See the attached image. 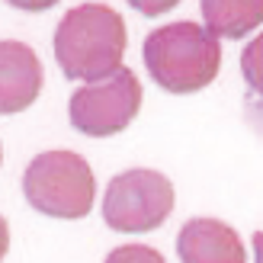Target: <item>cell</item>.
Returning a JSON list of instances; mask_svg holds the SVG:
<instances>
[{"label":"cell","instance_id":"1","mask_svg":"<svg viewBox=\"0 0 263 263\" xmlns=\"http://www.w3.org/2000/svg\"><path fill=\"white\" fill-rule=\"evenodd\" d=\"M125 45V20L106 4H77L55 29V61L71 81L97 84L122 71Z\"/></svg>","mask_w":263,"mask_h":263},{"label":"cell","instance_id":"2","mask_svg":"<svg viewBox=\"0 0 263 263\" xmlns=\"http://www.w3.org/2000/svg\"><path fill=\"white\" fill-rule=\"evenodd\" d=\"M151 81L167 93H196L221 71V45L199 23H167L148 32L141 48Z\"/></svg>","mask_w":263,"mask_h":263},{"label":"cell","instance_id":"3","mask_svg":"<svg viewBox=\"0 0 263 263\" xmlns=\"http://www.w3.org/2000/svg\"><path fill=\"white\" fill-rule=\"evenodd\" d=\"M23 196L35 212L51 218H84L97 199L93 170L77 151H42L23 174Z\"/></svg>","mask_w":263,"mask_h":263},{"label":"cell","instance_id":"4","mask_svg":"<svg viewBox=\"0 0 263 263\" xmlns=\"http://www.w3.org/2000/svg\"><path fill=\"white\" fill-rule=\"evenodd\" d=\"M174 212V183L148 167L116 174L103 196V221L112 231L144 234L161 228Z\"/></svg>","mask_w":263,"mask_h":263},{"label":"cell","instance_id":"5","mask_svg":"<svg viewBox=\"0 0 263 263\" xmlns=\"http://www.w3.org/2000/svg\"><path fill=\"white\" fill-rule=\"evenodd\" d=\"M141 97L144 93L135 71L122 68L106 81L84 84L74 90V97L68 103L71 125L90 138H109L116 132L128 128V122L141 109Z\"/></svg>","mask_w":263,"mask_h":263},{"label":"cell","instance_id":"6","mask_svg":"<svg viewBox=\"0 0 263 263\" xmlns=\"http://www.w3.org/2000/svg\"><path fill=\"white\" fill-rule=\"evenodd\" d=\"M42 93V61L16 39L0 42V116L29 109Z\"/></svg>","mask_w":263,"mask_h":263},{"label":"cell","instance_id":"7","mask_svg":"<svg viewBox=\"0 0 263 263\" xmlns=\"http://www.w3.org/2000/svg\"><path fill=\"white\" fill-rule=\"evenodd\" d=\"M180 263H247L241 234L218 218H190L177 234Z\"/></svg>","mask_w":263,"mask_h":263},{"label":"cell","instance_id":"8","mask_svg":"<svg viewBox=\"0 0 263 263\" xmlns=\"http://www.w3.org/2000/svg\"><path fill=\"white\" fill-rule=\"evenodd\" d=\"M199 10L215 39H244L263 23V0H199Z\"/></svg>","mask_w":263,"mask_h":263},{"label":"cell","instance_id":"9","mask_svg":"<svg viewBox=\"0 0 263 263\" xmlns=\"http://www.w3.org/2000/svg\"><path fill=\"white\" fill-rule=\"evenodd\" d=\"M241 77H244L247 90L263 100V32L254 35L241 51Z\"/></svg>","mask_w":263,"mask_h":263},{"label":"cell","instance_id":"10","mask_svg":"<svg viewBox=\"0 0 263 263\" xmlns=\"http://www.w3.org/2000/svg\"><path fill=\"white\" fill-rule=\"evenodd\" d=\"M103 263H167V260L161 257V251H154L148 244H122L109 251V257Z\"/></svg>","mask_w":263,"mask_h":263},{"label":"cell","instance_id":"11","mask_svg":"<svg viewBox=\"0 0 263 263\" xmlns=\"http://www.w3.org/2000/svg\"><path fill=\"white\" fill-rule=\"evenodd\" d=\"M180 4V0H128L132 10H138L141 16H164Z\"/></svg>","mask_w":263,"mask_h":263},{"label":"cell","instance_id":"12","mask_svg":"<svg viewBox=\"0 0 263 263\" xmlns=\"http://www.w3.org/2000/svg\"><path fill=\"white\" fill-rule=\"evenodd\" d=\"M10 7H16V10H26V13H42L48 7H55L58 0H7Z\"/></svg>","mask_w":263,"mask_h":263},{"label":"cell","instance_id":"13","mask_svg":"<svg viewBox=\"0 0 263 263\" xmlns=\"http://www.w3.org/2000/svg\"><path fill=\"white\" fill-rule=\"evenodd\" d=\"M7 247H10V225H7V218L0 215V260L7 257Z\"/></svg>","mask_w":263,"mask_h":263},{"label":"cell","instance_id":"14","mask_svg":"<svg viewBox=\"0 0 263 263\" xmlns=\"http://www.w3.org/2000/svg\"><path fill=\"white\" fill-rule=\"evenodd\" d=\"M254 263H263V231L254 234Z\"/></svg>","mask_w":263,"mask_h":263},{"label":"cell","instance_id":"15","mask_svg":"<svg viewBox=\"0 0 263 263\" xmlns=\"http://www.w3.org/2000/svg\"><path fill=\"white\" fill-rule=\"evenodd\" d=\"M0 164H4V148H0Z\"/></svg>","mask_w":263,"mask_h":263}]
</instances>
